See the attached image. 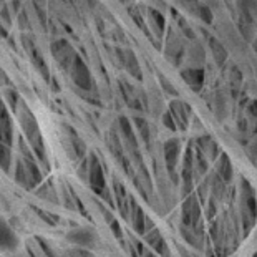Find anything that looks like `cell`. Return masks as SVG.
Returning a JSON list of instances; mask_svg holds the SVG:
<instances>
[{
    "instance_id": "cell-1",
    "label": "cell",
    "mask_w": 257,
    "mask_h": 257,
    "mask_svg": "<svg viewBox=\"0 0 257 257\" xmlns=\"http://www.w3.org/2000/svg\"><path fill=\"white\" fill-rule=\"evenodd\" d=\"M20 123L25 133V141L32 150L33 156L37 158L47 169H50L49 158H47V150H45V141L40 133V128L37 125V120L32 116V113L25 104H22V113H20Z\"/></svg>"
},
{
    "instance_id": "cell-2",
    "label": "cell",
    "mask_w": 257,
    "mask_h": 257,
    "mask_svg": "<svg viewBox=\"0 0 257 257\" xmlns=\"http://www.w3.org/2000/svg\"><path fill=\"white\" fill-rule=\"evenodd\" d=\"M86 178H88L90 188L95 191V194L102 196L103 199H106L110 203V206L113 207L115 203H113L110 191L106 188V180H104V173L102 168V163H100L98 156L95 153L90 154V164H88V173H86Z\"/></svg>"
},
{
    "instance_id": "cell-3",
    "label": "cell",
    "mask_w": 257,
    "mask_h": 257,
    "mask_svg": "<svg viewBox=\"0 0 257 257\" xmlns=\"http://www.w3.org/2000/svg\"><path fill=\"white\" fill-rule=\"evenodd\" d=\"M182 226L193 229L194 232L201 228V204L196 194H189L182 203Z\"/></svg>"
},
{
    "instance_id": "cell-4",
    "label": "cell",
    "mask_w": 257,
    "mask_h": 257,
    "mask_svg": "<svg viewBox=\"0 0 257 257\" xmlns=\"http://www.w3.org/2000/svg\"><path fill=\"white\" fill-rule=\"evenodd\" d=\"M180 154H181L180 139L176 138L168 139V141L164 143V159H166V168L174 182H176V168H178V161H180Z\"/></svg>"
},
{
    "instance_id": "cell-5",
    "label": "cell",
    "mask_w": 257,
    "mask_h": 257,
    "mask_svg": "<svg viewBox=\"0 0 257 257\" xmlns=\"http://www.w3.org/2000/svg\"><path fill=\"white\" fill-rule=\"evenodd\" d=\"M67 239L72 244L81 247H93L97 244V232L93 229L88 228H80V229H73L67 234Z\"/></svg>"
},
{
    "instance_id": "cell-6",
    "label": "cell",
    "mask_w": 257,
    "mask_h": 257,
    "mask_svg": "<svg viewBox=\"0 0 257 257\" xmlns=\"http://www.w3.org/2000/svg\"><path fill=\"white\" fill-rule=\"evenodd\" d=\"M19 247V236L15 231L0 217V252L14 251Z\"/></svg>"
},
{
    "instance_id": "cell-7",
    "label": "cell",
    "mask_w": 257,
    "mask_h": 257,
    "mask_svg": "<svg viewBox=\"0 0 257 257\" xmlns=\"http://www.w3.org/2000/svg\"><path fill=\"white\" fill-rule=\"evenodd\" d=\"M20 159H22V163H24L28 191L37 188V186L42 182V171H40V168H38V164L35 163V159H27V158H20Z\"/></svg>"
},
{
    "instance_id": "cell-8",
    "label": "cell",
    "mask_w": 257,
    "mask_h": 257,
    "mask_svg": "<svg viewBox=\"0 0 257 257\" xmlns=\"http://www.w3.org/2000/svg\"><path fill=\"white\" fill-rule=\"evenodd\" d=\"M145 234H146V242L153 247L154 252H158L161 257H171V252L168 249V244L164 241V237L161 236V232L158 229L153 228L150 232H145Z\"/></svg>"
},
{
    "instance_id": "cell-9",
    "label": "cell",
    "mask_w": 257,
    "mask_h": 257,
    "mask_svg": "<svg viewBox=\"0 0 257 257\" xmlns=\"http://www.w3.org/2000/svg\"><path fill=\"white\" fill-rule=\"evenodd\" d=\"M113 193H115L116 204H118V209H120L121 216H123L125 219H128V217H129V204H128L129 196L126 194L125 186L121 184L118 180L113 181Z\"/></svg>"
},
{
    "instance_id": "cell-10",
    "label": "cell",
    "mask_w": 257,
    "mask_h": 257,
    "mask_svg": "<svg viewBox=\"0 0 257 257\" xmlns=\"http://www.w3.org/2000/svg\"><path fill=\"white\" fill-rule=\"evenodd\" d=\"M129 207H131V211H129V216H131V221H133V228L136 231L138 234H145L146 232V216L145 212H143V209L138 206L136 201H134L133 198H129Z\"/></svg>"
},
{
    "instance_id": "cell-11",
    "label": "cell",
    "mask_w": 257,
    "mask_h": 257,
    "mask_svg": "<svg viewBox=\"0 0 257 257\" xmlns=\"http://www.w3.org/2000/svg\"><path fill=\"white\" fill-rule=\"evenodd\" d=\"M186 110H189L186 104H182L181 102H173L171 103V116H173V120H174V123H176L178 126L176 128H181V129H186L188 128V115H189V111H186Z\"/></svg>"
},
{
    "instance_id": "cell-12",
    "label": "cell",
    "mask_w": 257,
    "mask_h": 257,
    "mask_svg": "<svg viewBox=\"0 0 257 257\" xmlns=\"http://www.w3.org/2000/svg\"><path fill=\"white\" fill-rule=\"evenodd\" d=\"M217 176L221 178L224 182H231L234 178V169H232V164H231V159L229 156L226 153H221V156H217Z\"/></svg>"
},
{
    "instance_id": "cell-13",
    "label": "cell",
    "mask_w": 257,
    "mask_h": 257,
    "mask_svg": "<svg viewBox=\"0 0 257 257\" xmlns=\"http://www.w3.org/2000/svg\"><path fill=\"white\" fill-rule=\"evenodd\" d=\"M198 150L206 156V158L216 159L221 154L219 148H217L216 141L211 136H201L198 139Z\"/></svg>"
},
{
    "instance_id": "cell-14",
    "label": "cell",
    "mask_w": 257,
    "mask_h": 257,
    "mask_svg": "<svg viewBox=\"0 0 257 257\" xmlns=\"http://www.w3.org/2000/svg\"><path fill=\"white\" fill-rule=\"evenodd\" d=\"M67 131L70 133V141H72V145H73V150L77 151V153H75V158H83V156H85V151H86L85 143L81 141L80 136L77 134V131H73L72 128H67Z\"/></svg>"
},
{
    "instance_id": "cell-15",
    "label": "cell",
    "mask_w": 257,
    "mask_h": 257,
    "mask_svg": "<svg viewBox=\"0 0 257 257\" xmlns=\"http://www.w3.org/2000/svg\"><path fill=\"white\" fill-rule=\"evenodd\" d=\"M184 80L188 81V85L191 86V88L198 91L203 85V73L199 72V70H196V72L189 70V72L184 73Z\"/></svg>"
},
{
    "instance_id": "cell-16",
    "label": "cell",
    "mask_w": 257,
    "mask_h": 257,
    "mask_svg": "<svg viewBox=\"0 0 257 257\" xmlns=\"http://www.w3.org/2000/svg\"><path fill=\"white\" fill-rule=\"evenodd\" d=\"M100 209H102V212L104 216H106V223L110 224V228H111V232L115 234V237L116 239H121L123 237V232H121V228H120V224H118V221L113 217V214L110 211H108L106 207H103V206H100Z\"/></svg>"
},
{
    "instance_id": "cell-17",
    "label": "cell",
    "mask_w": 257,
    "mask_h": 257,
    "mask_svg": "<svg viewBox=\"0 0 257 257\" xmlns=\"http://www.w3.org/2000/svg\"><path fill=\"white\" fill-rule=\"evenodd\" d=\"M12 164V154H10V146L3 145L0 143V168L3 169L5 173H8Z\"/></svg>"
},
{
    "instance_id": "cell-18",
    "label": "cell",
    "mask_w": 257,
    "mask_h": 257,
    "mask_svg": "<svg viewBox=\"0 0 257 257\" xmlns=\"http://www.w3.org/2000/svg\"><path fill=\"white\" fill-rule=\"evenodd\" d=\"M35 212H37L38 216H40V219L43 221V223H47L49 226H58L60 224V219H58V216L53 214V212H49V211H43V209L40 207H32Z\"/></svg>"
},
{
    "instance_id": "cell-19",
    "label": "cell",
    "mask_w": 257,
    "mask_h": 257,
    "mask_svg": "<svg viewBox=\"0 0 257 257\" xmlns=\"http://www.w3.org/2000/svg\"><path fill=\"white\" fill-rule=\"evenodd\" d=\"M15 181H17V184L22 186V188L28 189L27 176H25V169H24V163H22V159L17 161V166H15Z\"/></svg>"
},
{
    "instance_id": "cell-20",
    "label": "cell",
    "mask_w": 257,
    "mask_h": 257,
    "mask_svg": "<svg viewBox=\"0 0 257 257\" xmlns=\"http://www.w3.org/2000/svg\"><path fill=\"white\" fill-rule=\"evenodd\" d=\"M40 191H45V193H37V196H40V198L47 199V201H51V203H56L58 199H56V191L53 188V184H45Z\"/></svg>"
},
{
    "instance_id": "cell-21",
    "label": "cell",
    "mask_w": 257,
    "mask_h": 257,
    "mask_svg": "<svg viewBox=\"0 0 257 257\" xmlns=\"http://www.w3.org/2000/svg\"><path fill=\"white\" fill-rule=\"evenodd\" d=\"M134 123H136V128L139 134H141L143 141L145 143H150V128H148V123L143 118H136L134 120Z\"/></svg>"
},
{
    "instance_id": "cell-22",
    "label": "cell",
    "mask_w": 257,
    "mask_h": 257,
    "mask_svg": "<svg viewBox=\"0 0 257 257\" xmlns=\"http://www.w3.org/2000/svg\"><path fill=\"white\" fill-rule=\"evenodd\" d=\"M163 123H164V126H166V128H169L171 129V131H176V123H174V120H173V116H171V113L169 111H166L163 115Z\"/></svg>"
},
{
    "instance_id": "cell-23",
    "label": "cell",
    "mask_w": 257,
    "mask_h": 257,
    "mask_svg": "<svg viewBox=\"0 0 257 257\" xmlns=\"http://www.w3.org/2000/svg\"><path fill=\"white\" fill-rule=\"evenodd\" d=\"M37 241L40 242V247H42V249H43V252H45L47 256H49V257H56V254H55V252H53V249H51V247H50V244L47 242L45 239H42V237H37Z\"/></svg>"
},
{
    "instance_id": "cell-24",
    "label": "cell",
    "mask_w": 257,
    "mask_h": 257,
    "mask_svg": "<svg viewBox=\"0 0 257 257\" xmlns=\"http://www.w3.org/2000/svg\"><path fill=\"white\" fill-rule=\"evenodd\" d=\"M143 257H156L153 252H143Z\"/></svg>"
},
{
    "instance_id": "cell-25",
    "label": "cell",
    "mask_w": 257,
    "mask_h": 257,
    "mask_svg": "<svg viewBox=\"0 0 257 257\" xmlns=\"http://www.w3.org/2000/svg\"><path fill=\"white\" fill-rule=\"evenodd\" d=\"M30 257H35V256L32 254V251H30Z\"/></svg>"
}]
</instances>
